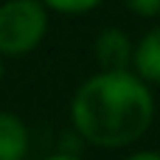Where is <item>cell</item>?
Returning a JSON list of instances; mask_svg holds the SVG:
<instances>
[{
  "instance_id": "obj_1",
  "label": "cell",
  "mask_w": 160,
  "mask_h": 160,
  "mask_svg": "<svg viewBox=\"0 0 160 160\" xmlns=\"http://www.w3.org/2000/svg\"><path fill=\"white\" fill-rule=\"evenodd\" d=\"M155 121V96L135 70H98L79 84L70 124L87 146L127 149Z\"/></svg>"
},
{
  "instance_id": "obj_2",
  "label": "cell",
  "mask_w": 160,
  "mask_h": 160,
  "mask_svg": "<svg viewBox=\"0 0 160 160\" xmlns=\"http://www.w3.org/2000/svg\"><path fill=\"white\" fill-rule=\"evenodd\" d=\"M48 34V6L42 0L0 3V56H28Z\"/></svg>"
},
{
  "instance_id": "obj_3",
  "label": "cell",
  "mask_w": 160,
  "mask_h": 160,
  "mask_svg": "<svg viewBox=\"0 0 160 160\" xmlns=\"http://www.w3.org/2000/svg\"><path fill=\"white\" fill-rule=\"evenodd\" d=\"M93 53H96V62H98L101 70H132L135 45H132V39H129L127 31H121V28H104L96 37Z\"/></svg>"
},
{
  "instance_id": "obj_4",
  "label": "cell",
  "mask_w": 160,
  "mask_h": 160,
  "mask_svg": "<svg viewBox=\"0 0 160 160\" xmlns=\"http://www.w3.org/2000/svg\"><path fill=\"white\" fill-rule=\"evenodd\" d=\"M132 70L146 82V84H160V25L149 28L132 53Z\"/></svg>"
},
{
  "instance_id": "obj_5",
  "label": "cell",
  "mask_w": 160,
  "mask_h": 160,
  "mask_svg": "<svg viewBox=\"0 0 160 160\" xmlns=\"http://www.w3.org/2000/svg\"><path fill=\"white\" fill-rule=\"evenodd\" d=\"M28 155V127L11 110H0V160H20Z\"/></svg>"
},
{
  "instance_id": "obj_6",
  "label": "cell",
  "mask_w": 160,
  "mask_h": 160,
  "mask_svg": "<svg viewBox=\"0 0 160 160\" xmlns=\"http://www.w3.org/2000/svg\"><path fill=\"white\" fill-rule=\"evenodd\" d=\"M42 3L59 14H87V11L98 8L104 0H42Z\"/></svg>"
},
{
  "instance_id": "obj_7",
  "label": "cell",
  "mask_w": 160,
  "mask_h": 160,
  "mask_svg": "<svg viewBox=\"0 0 160 160\" xmlns=\"http://www.w3.org/2000/svg\"><path fill=\"white\" fill-rule=\"evenodd\" d=\"M84 146H87V143L82 141V135H79L76 129H70V132H65V135L59 138V149L53 152V158H79Z\"/></svg>"
},
{
  "instance_id": "obj_8",
  "label": "cell",
  "mask_w": 160,
  "mask_h": 160,
  "mask_svg": "<svg viewBox=\"0 0 160 160\" xmlns=\"http://www.w3.org/2000/svg\"><path fill=\"white\" fill-rule=\"evenodd\" d=\"M127 11L143 17V20H152V17H160V0H124Z\"/></svg>"
},
{
  "instance_id": "obj_9",
  "label": "cell",
  "mask_w": 160,
  "mask_h": 160,
  "mask_svg": "<svg viewBox=\"0 0 160 160\" xmlns=\"http://www.w3.org/2000/svg\"><path fill=\"white\" fill-rule=\"evenodd\" d=\"M129 160H160V152H152V149H135Z\"/></svg>"
},
{
  "instance_id": "obj_10",
  "label": "cell",
  "mask_w": 160,
  "mask_h": 160,
  "mask_svg": "<svg viewBox=\"0 0 160 160\" xmlns=\"http://www.w3.org/2000/svg\"><path fill=\"white\" fill-rule=\"evenodd\" d=\"M0 82H3V56H0Z\"/></svg>"
}]
</instances>
